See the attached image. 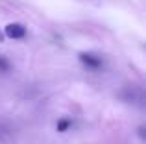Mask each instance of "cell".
Wrapping results in <instances>:
<instances>
[{
  "instance_id": "cell-1",
  "label": "cell",
  "mask_w": 146,
  "mask_h": 144,
  "mask_svg": "<svg viewBox=\"0 0 146 144\" xmlns=\"http://www.w3.org/2000/svg\"><path fill=\"white\" fill-rule=\"evenodd\" d=\"M6 35L9 39H22L26 35V28L19 22H11V24L6 26Z\"/></svg>"
},
{
  "instance_id": "cell-2",
  "label": "cell",
  "mask_w": 146,
  "mask_h": 144,
  "mask_svg": "<svg viewBox=\"0 0 146 144\" xmlns=\"http://www.w3.org/2000/svg\"><path fill=\"white\" fill-rule=\"evenodd\" d=\"M80 59H82L87 67H91V69H98V67L102 65V59L96 57V55H93V54H80Z\"/></svg>"
},
{
  "instance_id": "cell-3",
  "label": "cell",
  "mask_w": 146,
  "mask_h": 144,
  "mask_svg": "<svg viewBox=\"0 0 146 144\" xmlns=\"http://www.w3.org/2000/svg\"><path fill=\"white\" fill-rule=\"evenodd\" d=\"M68 126H70V122H68V120H63V122H61L59 126H57V131H65Z\"/></svg>"
},
{
  "instance_id": "cell-4",
  "label": "cell",
  "mask_w": 146,
  "mask_h": 144,
  "mask_svg": "<svg viewBox=\"0 0 146 144\" xmlns=\"http://www.w3.org/2000/svg\"><path fill=\"white\" fill-rule=\"evenodd\" d=\"M0 67H2V69H4V70H6V69H7V63H6V61H4V57H2V55H0Z\"/></svg>"
}]
</instances>
